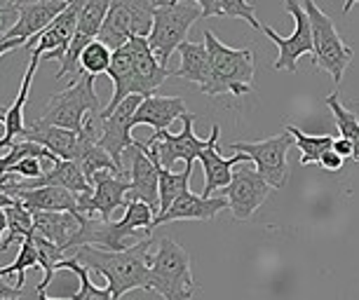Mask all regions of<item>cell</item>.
I'll return each mask as SVG.
<instances>
[{"label":"cell","mask_w":359,"mask_h":300,"mask_svg":"<svg viewBox=\"0 0 359 300\" xmlns=\"http://www.w3.org/2000/svg\"><path fill=\"white\" fill-rule=\"evenodd\" d=\"M151 247L153 240L144 237L127 251H101L94 247H80L76 249L73 258L83 268L104 277L113 298L120 300L125 293L134 289L151 291Z\"/></svg>","instance_id":"1"},{"label":"cell","mask_w":359,"mask_h":300,"mask_svg":"<svg viewBox=\"0 0 359 300\" xmlns=\"http://www.w3.org/2000/svg\"><path fill=\"white\" fill-rule=\"evenodd\" d=\"M155 221V211L146 202H127L125 216L120 221H101V218L83 216L76 240L71 242V249L94 247L101 251H127L134 244H139V235L151 237ZM69 249V251H71Z\"/></svg>","instance_id":"2"},{"label":"cell","mask_w":359,"mask_h":300,"mask_svg":"<svg viewBox=\"0 0 359 300\" xmlns=\"http://www.w3.org/2000/svg\"><path fill=\"white\" fill-rule=\"evenodd\" d=\"M205 45L209 50V85L202 90L207 97H245L252 92L254 83V52L252 50H235L223 45L212 31L202 33Z\"/></svg>","instance_id":"3"},{"label":"cell","mask_w":359,"mask_h":300,"mask_svg":"<svg viewBox=\"0 0 359 300\" xmlns=\"http://www.w3.org/2000/svg\"><path fill=\"white\" fill-rule=\"evenodd\" d=\"M151 291H158L165 300H191L195 293L191 254L169 237H162L151 254Z\"/></svg>","instance_id":"4"},{"label":"cell","mask_w":359,"mask_h":300,"mask_svg":"<svg viewBox=\"0 0 359 300\" xmlns=\"http://www.w3.org/2000/svg\"><path fill=\"white\" fill-rule=\"evenodd\" d=\"M202 19V5L200 3H155L153 15V31L148 36V45L160 61V66L167 68V61L179 47L186 43L191 26Z\"/></svg>","instance_id":"5"},{"label":"cell","mask_w":359,"mask_h":300,"mask_svg":"<svg viewBox=\"0 0 359 300\" xmlns=\"http://www.w3.org/2000/svg\"><path fill=\"white\" fill-rule=\"evenodd\" d=\"M94 80L97 78L80 73L64 92L50 94V104L45 106L43 115H40V122L80 134L87 115L104 111V108L99 106L97 90H94Z\"/></svg>","instance_id":"6"},{"label":"cell","mask_w":359,"mask_h":300,"mask_svg":"<svg viewBox=\"0 0 359 300\" xmlns=\"http://www.w3.org/2000/svg\"><path fill=\"white\" fill-rule=\"evenodd\" d=\"M303 10L308 12L310 17V26H313V43H315V57H313V66L327 71L334 83L338 85L343 80L345 68L350 66L352 61V50L345 45V40L338 33L334 19L324 15V10L313 0H306L301 3Z\"/></svg>","instance_id":"7"},{"label":"cell","mask_w":359,"mask_h":300,"mask_svg":"<svg viewBox=\"0 0 359 300\" xmlns=\"http://www.w3.org/2000/svg\"><path fill=\"white\" fill-rule=\"evenodd\" d=\"M155 3H111L106 22L101 26L99 43L118 52L132 38H148L153 31Z\"/></svg>","instance_id":"8"},{"label":"cell","mask_w":359,"mask_h":300,"mask_svg":"<svg viewBox=\"0 0 359 300\" xmlns=\"http://www.w3.org/2000/svg\"><path fill=\"white\" fill-rule=\"evenodd\" d=\"M294 146V136L291 134H277L263 141H242L230 143V150L249 155V160L256 165V172L270 188H284L289 179V165L287 155Z\"/></svg>","instance_id":"9"},{"label":"cell","mask_w":359,"mask_h":300,"mask_svg":"<svg viewBox=\"0 0 359 300\" xmlns=\"http://www.w3.org/2000/svg\"><path fill=\"white\" fill-rule=\"evenodd\" d=\"M284 10L294 17V33L291 36H280L277 31H273L270 26H263V33L273 40V43L280 47V57L275 61V71H289L296 73L298 71V59L303 54H313L315 57V43H313V26H310V17L308 12L303 10L301 3H294V0H287L284 3Z\"/></svg>","instance_id":"10"},{"label":"cell","mask_w":359,"mask_h":300,"mask_svg":"<svg viewBox=\"0 0 359 300\" xmlns=\"http://www.w3.org/2000/svg\"><path fill=\"white\" fill-rule=\"evenodd\" d=\"M130 188V179H125V176H118L113 172H99L92 179V193L78 195L80 216L111 221L115 209L127 207Z\"/></svg>","instance_id":"11"},{"label":"cell","mask_w":359,"mask_h":300,"mask_svg":"<svg viewBox=\"0 0 359 300\" xmlns=\"http://www.w3.org/2000/svg\"><path fill=\"white\" fill-rule=\"evenodd\" d=\"M184 129L181 134H169V132H160V134H153L148 146L155 148L160 158V165L172 172L174 162L184 160L186 162V169H193V162L200 160L202 150L207 148V141H202L198 134H195V115L193 113H186L184 118Z\"/></svg>","instance_id":"12"},{"label":"cell","mask_w":359,"mask_h":300,"mask_svg":"<svg viewBox=\"0 0 359 300\" xmlns=\"http://www.w3.org/2000/svg\"><path fill=\"white\" fill-rule=\"evenodd\" d=\"M141 101H144V97H130L115 108L111 115H106V118L101 115V141H99V146L111 155L120 172H125L123 155L134 146V139H132L134 115H137Z\"/></svg>","instance_id":"13"},{"label":"cell","mask_w":359,"mask_h":300,"mask_svg":"<svg viewBox=\"0 0 359 300\" xmlns=\"http://www.w3.org/2000/svg\"><path fill=\"white\" fill-rule=\"evenodd\" d=\"M108 10H111V3H83V10H80V17H78L76 36L71 40L66 57L59 61L62 66H59V71L54 78L64 80L66 75H80V57H83L85 47L92 45L94 40L99 38Z\"/></svg>","instance_id":"14"},{"label":"cell","mask_w":359,"mask_h":300,"mask_svg":"<svg viewBox=\"0 0 359 300\" xmlns=\"http://www.w3.org/2000/svg\"><path fill=\"white\" fill-rule=\"evenodd\" d=\"M270 186L261 179L256 167H245L233 172V181L223 188V197L228 200V209L233 211L237 221H249L263 202L268 200Z\"/></svg>","instance_id":"15"},{"label":"cell","mask_w":359,"mask_h":300,"mask_svg":"<svg viewBox=\"0 0 359 300\" xmlns=\"http://www.w3.org/2000/svg\"><path fill=\"white\" fill-rule=\"evenodd\" d=\"M80 10H83V3H71L40 36L31 38L26 43V50H31V57L62 61L66 57V52H69L73 36H76Z\"/></svg>","instance_id":"16"},{"label":"cell","mask_w":359,"mask_h":300,"mask_svg":"<svg viewBox=\"0 0 359 300\" xmlns=\"http://www.w3.org/2000/svg\"><path fill=\"white\" fill-rule=\"evenodd\" d=\"M132 155V172H130V195L127 202L137 200L146 202L148 207L155 211V216H160V176L158 165L148 158L146 150L141 148V141H134L130 148Z\"/></svg>","instance_id":"17"},{"label":"cell","mask_w":359,"mask_h":300,"mask_svg":"<svg viewBox=\"0 0 359 300\" xmlns=\"http://www.w3.org/2000/svg\"><path fill=\"white\" fill-rule=\"evenodd\" d=\"M219 125L212 127V134L207 139V148L202 150L200 162L202 169H205V190H202V197H212L219 188H228L230 181H233V167L240 165V162H252L249 155L237 153L235 158H223L219 150Z\"/></svg>","instance_id":"18"},{"label":"cell","mask_w":359,"mask_h":300,"mask_svg":"<svg viewBox=\"0 0 359 300\" xmlns=\"http://www.w3.org/2000/svg\"><path fill=\"white\" fill-rule=\"evenodd\" d=\"M223 209H228L226 197H209L207 200V197L186 190L165 214L155 216L153 228H158L162 223H174V221H212Z\"/></svg>","instance_id":"19"},{"label":"cell","mask_w":359,"mask_h":300,"mask_svg":"<svg viewBox=\"0 0 359 300\" xmlns=\"http://www.w3.org/2000/svg\"><path fill=\"white\" fill-rule=\"evenodd\" d=\"M71 3L64 0H45V3H19V22L8 36L3 38H19L29 43L31 38L40 36L54 19L69 8Z\"/></svg>","instance_id":"20"},{"label":"cell","mask_w":359,"mask_h":300,"mask_svg":"<svg viewBox=\"0 0 359 300\" xmlns=\"http://www.w3.org/2000/svg\"><path fill=\"white\" fill-rule=\"evenodd\" d=\"M132 52V61H134V73H137V80L141 85V97H155L158 87L165 83L167 78H172V71L165 66H160V61L155 59V54L148 45L146 38H132L127 43Z\"/></svg>","instance_id":"21"},{"label":"cell","mask_w":359,"mask_h":300,"mask_svg":"<svg viewBox=\"0 0 359 300\" xmlns=\"http://www.w3.org/2000/svg\"><path fill=\"white\" fill-rule=\"evenodd\" d=\"M38 64L40 59L38 57H31L29 61V68H26V75L22 80V87H19V94L15 97V101L3 108L0 106V122H3V139H0V150H8L12 143H15L17 136H24L26 132V122H24V106L29 101V92H31V85H33V75L38 71Z\"/></svg>","instance_id":"22"},{"label":"cell","mask_w":359,"mask_h":300,"mask_svg":"<svg viewBox=\"0 0 359 300\" xmlns=\"http://www.w3.org/2000/svg\"><path fill=\"white\" fill-rule=\"evenodd\" d=\"M10 197L22 202L31 214H38V211H57V214L80 216L78 195H73L64 188L45 186V188H33V190H17V193H12Z\"/></svg>","instance_id":"23"},{"label":"cell","mask_w":359,"mask_h":300,"mask_svg":"<svg viewBox=\"0 0 359 300\" xmlns=\"http://www.w3.org/2000/svg\"><path fill=\"white\" fill-rule=\"evenodd\" d=\"M83 216L76 214H57V211H38L33 214V235L57 244L59 249L69 251L71 242L76 240Z\"/></svg>","instance_id":"24"},{"label":"cell","mask_w":359,"mask_h":300,"mask_svg":"<svg viewBox=\"0 0 359 300\" xmlns=\"http://www.w3.org/2000/svg\"><path fill=\"white\" fill-rule=\"evenodd\" d=\"M186 104L181 97H148L141 101L137 115H134V127L137 125H151L155 129V134L169 132L174 120L184 118Z\"/></svg>","instance_id":"25"},{"label":"cell","mask_w":359,"mask_h":300,"mask_svg":"<svg viewBox=\"0 0 359 300\" xmlns=\"http://www.w3.org/2000/svg\"><path fill=\"white\" fill-rule=\"evenodd\" d=\"M22 139L40 143V146L50 150L52 155H57L59 160L76 162V155H78V134L76 132L45 125V122L38 120V122H33V125L26 127Z\"/></svg>","instance_id":"26"},{"label":"cell","mask_w":359,"mask_h":300,"mask_svg":"<svg viewBox=\"0 0 359 300\" xmlns=\"http://www.w3.org/2000/svg\"><path fill=\"white\" fill-rule=\"evenodd\" d=\"M179 57H181V66L172 71L174 78H184L188 83H195L200 90H205L209 85V50L205 43H191L186 40L184 45L179 47Z\"/></svg>","instance_id":"27"},{"label":"cell","mask_w":359,"mask_h":300,"mask_svg":"<svg viewBox=\"0 0 359 300\" xmlns=\"http://www.w3.org/2000/svg\"><path fill=\"white\" fill-rule=\"evenodd\" d=\"M141 148L146 150V155L151 158L155 165H158V176H160V214H165V211L172 207V204L179 200L181 195L186 193V190H191V176H193V169H184V172L174 174L169 172L160 165V158L158 153H155L153 146H148V143L141 141Z\"/></svg>","instance_id":"28"},{"label":"cell","mask_w":359,"mask_h":300,"mask_svg":"<svg viewBox=\"0 0 359 300\" xmlns=\"http://www.w3.org/2000/svg\"><path fill=\"white\" fill-rule=\"evenodd\" d=\"M202 19L212 17H230V19H245L256 31H263V24L256 19V3H245V0H200Z\"/></svg>","instance_id":"29"},{"label":"cell","mask_w":359,"mask_h":300,"mask_svg":"<svg viewBox=\"0 0 359 300\" xmlns=\"http://www.w3.org/2000/svg\"><path fill=\"white\" fill-rule=\"evenodd\" d=\"M287 134L294 136V143L298 146V150H301V167L313 165V162L320 165L322 155L334 148V136H327V134H320V136L306 134L303 129H298L294 125H287Z\"/></svg>","instance_id":"30"},{"label":"cell","mask_w":359,"mask_h":300,"mask_svg":"<svg viewBox=\"0 0 359 300\" xmlns=\"http://www.w3.org/2000/svg\"><path fill=\"white\" fill-rule=\"evenodd\" d=\"M5 214H8V235H5L3 244H0V251H5L15 242H24L33 237V214L22 202L17 200L12 207L5 209Z\"/></svg>","instance_id":"31"},{"label":"cell","mask_w":359,"mask_h":300,"mask_svg":"<svg viewBox=\"0 0 359 300\" xmlns=\"http://www.w3.org/2000/svg\"><path fill=\"white\" fill-rule=\"evenodd\" d=\"M327 106L331 108V113H334V120H336V127H338L341 139H348L352 146H355V160L359 162V120H357V115L352 111H348V108L338 101V92L329 94Z\"/></svg>","instance_id":"32"},{"label":"cell","mask_w":359,"mask_h":300,"mask_svg":"<svg viewBox=\"0 0 359 300\" xmlns=\"http://www.w3.org/2000/svg\"><path fill=\"white\" fill-rule=\"evenodd\" d=\"M33 244H36V249H38L40 268H43V272H45L43 282L36 286V293H45L47 286L52 284L54 272L59 270L62 261H66V258H64V249H59L57 244L47 242V240H43V237H38V235H33Z\"/></svg>","instance_id":"33"},{"label":"cell","mask_w":359,"mask_h":300,"mask_svg":"<svg viewBox=\"0 0 359 300\" xmlns=\"http://www.w3.org/2000/svg\"><path fill=\"white\" fill-rule=\"evenodd\" d=\"M59 270H71L73 275H78V279H80V289L73 293L71 300H115L108 286H106V289H99V286L92 284L90 270L83 268L76 258H66V261H62Z\"/></svg>","instance_id":"34"},{"label":"cell","mask_w":359,"mask_h":300,"mask_svg":"<svg viewBox=\"0 0 359 300\" xmlns=\"http://www.w3.org/2000/svg\"><path fill=\"white\" fill-rule=\"evenodd\" d=\"M29 268H40V258H38V249L33 244V237L31 240H24L19 244V254L15 258V263L8 265V268H0V279L3 277H10V275H17V282L15 286L17 289L24 291V284H26V270Z\"/></svg>","instance_id":"35"},{"label":"cell","mask_w":359,"mask_h":300,"mask_svg":"<svg viewBox=\"0 0 359 300\" xmlns=\"http://www.w3.org/2000/svg\"><path fill=\"white\" fill-rule=\"evenodd\" d=\"M111 61H113V52L108 50L104 43L94 40L92 45L85 47L83 57H80V73L97 78V75H101V73H108V68H111Z\"/></svg>","instance_id":"36"},{"label":"cell","mask_w":359,"mask_h":300,"mask_svg":"<svg viewBox=\"0 0 359 300\" xmlns=\"http://www.w3.org/2000/svg\"><path fill=\"white\" fill-rule=\"evenodd\" d=\"M343 162H345V160L336 153L334 148H331V150H327V153L322 155L320 167L324 169V172H341V169H343Z\"/></svg>","instance_id":"37"},{"label":"cell","mask_w":359,"mask_h":300,"mask_svg":"<svg viewBox=\"0 0 359 300\" xmlns=\"http://www.w3.org/2000/svg\"><path fill=\"white\" fill-rule=\"evenodd\" d=\"M334 150H336L338 155H341L343 160H348V158L355 160V146H352L348 139H341V136L334 139Z\"/></svg>","instance_id":"38"},{"label":"cell","mask_w":359,"mask_h":300,"mask_svg":"<svg viewBox=\"0 0 359 300\" xmlns=\"http://www.w3.org/2000/svg\"><path fill=\"white\" fill-rule=\"evenodd\" d=\"M22 289H17L15 284H8V282H3L0 279V298H5V300H19L22 298Z\"/></svg>","instance_id":"39"},{"label":"cell","mask_w":359,"mask_h":300,"mask_svg":"<svg viewBox=\"0 0 359 300\" xmlns=\"http://www.w3.org/2000/svg\"><path fill=\"white\" fill-rule=\"evenodd\" d=\"M17 47H26V40H19V38H0V57L5 52H12Z\"/></svg>","instance_id":"40"},{"label":"cell","mask_w":359,"mask_h":300,"mask_svg":"<svg viewBox=\"0 0 359 300\" xmlns=\"http://www.w3.org/2000/svg\"><path fill=\"white\" fill-rule=\"evenodd\" d=\"M5 230H8V214H5V209H0V244L5 240Z\"/></svg>","instance_id":"41"},{"label":"cell","mask_w":359,"mask_h":300,"mask_svg":"<svg viewBox=\"0 0 359 300\" xmlns=\"http://www.w3.org/2000/svg\"><path fill=\"white\" fill-rule=\"evenodd\" d=\"M15 202H17V200H12L10 195H5L3 190H0V209H8V207H12Z\"/></svg>","instance_id":"42"},{"label":"cell","mask_w":359,"mask_h":300,"mask_svg":"<svg viewBox=\"0 0 359 300\" xmlns=\"http://www.w3.org/2000/svg\"><path fill=\"white\" fill-rule=\"evenodd\" d=\"M3 158H5V150H0V183L5 179V172H3Z\"/></svg>","instance_id":"43"},{"label":"cell","mask_w":359,"mask_h":300,"mask_svg":"<svg viewBox=\"0 0 359 300\" xmlns=\"http://www.w3.org/2000/svg\"><path fill=\"white\" fill-rule=\"evenodd\" d=\"M38 300H59V298H50L47 293H38ZM66 300H71V298H66Z\"/></svg>","instance_id":"44"},{"label":"cell","mask_w":359,"mask_h":300,"mask_svg":"<svg viewBox=\"0 0 359 300\" xmlns=\"http://www.w3.org/2000/svg\"><path fill=\"white\" fill-rule=\"evenodd\" d=\"M0 300H5V298H0Z\"/></svg>","instance_id":"45"}]
</instances>
